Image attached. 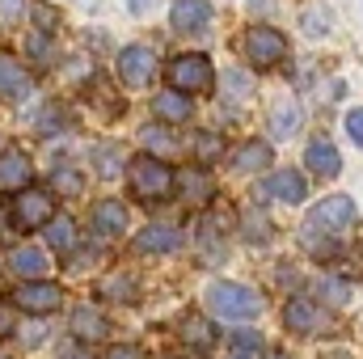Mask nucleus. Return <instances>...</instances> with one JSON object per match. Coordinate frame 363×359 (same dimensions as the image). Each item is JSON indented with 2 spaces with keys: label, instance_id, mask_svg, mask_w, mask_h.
Here are the masks:
<instances>
[{
  "label": "nucleus",
  "instance_id": "obj_1",
  "mask_svg": "<svg viewBox=\"0 0 363 359\" xmlns=\"http://www.w3.org/2000/svg\"><path fill=\"white\" fill-rule=\"evenodd\" d=\"M203 300H207V309L216 317H228V321H250V317L262 313V296L250 292V287H241V283H228V279L207 283Z\"/></svg>",
  "mask_w": 363,
  "mask_h": 359
},
{
  "label": "nucleus",
  "instance_id": "obj_2",
  "mask_svg": "<svg viewBox=\"0 0 363 359\" xmlns=\"http://www.w3.org/2000/svg\"><path fill=\"white\" fill-rule=\"evenodd\" d=\"M169 85L178 93H207L216 85V68H211V60L199 55V51L178 55V60L169 64Z\"/></svg>",
  "mask_w": 363,
  "mask_h": 359
},
{
  "label": "nucleus",
  "instance_id": "obj_3",
  "mask_svg": "<svg viewBox=\"0 0 363 359\" xmlns=\"http://www.w3.org/2000/svg\"><path fill=\"white\" fill-rule=\"evenodd\" d=\"M127 174H131V186H135L144 199H165V194L174 190V174H169V165H165L161 157H135V161L127 165Z\"/></svg>",
  "mask_w": 363,
  "mask_h": 359
},
{
  "label": "nucleus",
  "instance_id": "obj_4",
  "mask_svg": "<svg viewBox=\"0 0 363 359\" xmlns=\"http://www.w3.org/2000/svg\"><path fill=\"white\" fill-rule=\"evenodd\" d=\"M355 216H359L355 199H347V194H330V199H321V203L308 211V233H313V228H317V233H342V228L355 224Z\"/></svg>",
  "mask_w": 363,
  "mask_h": 359
},
{
  "label": "nucleus",
  "instance_id": "obj_5",
  "mask_svg": "<svg viewBox=\"0 0 363 359\" xmlns=\"http://www.w3.org/2000/svg\"><path fill=\"white\" fill-rule=\"evenodd\" d=\"M245 55L254 68H274L287 55V38L271 26H254V30H245Z\"/></svg>",
  "mask_w": 363,
  "mask_h": 359
},
{
  "label": "nucleus",
  "instance_id": "obj_6",
  "mask_svg": "<svg viewBox=\"0 0 363 359\" xmlns=\"http://www.w3.org/2000/svg\"><path fill=\"white\" fill-rule=\"evenodd\" d=\"M152 72H157V55H152V47H127L123 55H118V77H123V85L127 89H148V81H152Z\"/></svg>",
  "mask_w": 363,
  "mask_h": 359
},
{
  "label": "nucleus",
  "instance_id": "obj_7",
  "mask_svg": "<svg viewBox=\"0 0 363 359\" xmlns=\"http://www.w3.org/2000/svg\"><path fill=\"white\" fill-rule=\"evenodd\" d=\"M13 216H17V228H43L51 220V194L47 190H21L13 199Z\"/></svg>",
  "mask_w": 363,
  "mask_h": 359
},
{
  "label": "nucleus",
  "instance_id": "obj_8",
  "mask_svg": "<svg viewBox=\"0 0 363 359\" xmlns=\"http://www.w3.org/2000/svg\"><path fill=\"white\" fill-rule=\"evenodd\" d=\"M13 304L26 309V313H55L64 304V292L55 283H26L13 292Z\"/></svg>",
  "mask_w": 363,
  "mask_h": 359
},
{
  "label": "nucleus",
  "instance_id": "obj_9",
  "mask_svg": "<svg viewBox=\"0 0 363 359\" xmlns=\"http://www.w3.org/2000/svg\"><path fill=\"white\" fill-rule=\"evenodd\" d=\"M283 326L296 330V334H313V330H330V317H325L313 300L296 296V300H287V309H283Z\"/></svg>",
  "mask_w": 363,
  "mask_h": 359
},
{
  "label": "nucleus",
  "instance_id": "obj_10",
  "mask_svg": "<svg viewBox=\"0 0 363 359\" xmlns=\"http://www.w3.org/2000/svg\"><path fill=\"white\" fill-rule=\"evenodd\" d=\"M135 250L140 254H174V250H182V233L174 224H148L135 237Z\"/></svg>",
  "mask_w": 363,
  "mask_h": 359
},
{
  "label": "nucleus",
  "instance_id": "obj_11",
  "mask_svg": "<svg viewBox=\"0 0 363 359\" xmlns=\"http://www.w3.org/2000/svg\"><path fill=\"white\" fill-rule=\"evenodd\" d=\"M34 89V81H30V72L13 60V55H0V97H9V101H21V97H30Z\"/></svg>",
  "mask_w": 363,
  "mask_h": 359
},
{
  "label": "nucleus",
  "instance_id": "obj_12",
  "mask_svg": "<svg viewBox=\"0 0 363 359\" xmlns=\"http://www.w3.org/2000/svg\"><path fill=\"white\" fill-rule=\"evenodd\" d=\"M93 233L97 237H123L127 233V207L114 203V199H101L93 207Z\"/></svg>",
  "mask_w": 363,
  "mask_h": 359
},
{
  "label": "nucleus",
  "instance_id": "obj_13",
  "mask_svg": "<svg viewBox=\"0 0 363 359\" xmlns=\"http://www.w3.org/2000/svg\"><path fill=\"white\" fill-rule=\"evenodd\" d=\"M207 21H211L207 0H178L174 4V30H182V34H203Z\"/></svg>",
  "mask_w": 363,
  "mask_h": 359
},
{
  "label": "nucleus",
  "instance_id": "obj_14",
  "mask_svg": "<svg viewBox=\"0 0 363 359\" xmlns=\"http://www.w3.org/2000/svg\"><path fill=\"white\" fill-rule=\"evenodd\" d=\"M304 161H308V170L317 178H338V170H342V157H338V148L330 140H313L308 153H304Z\"/></svg>",
  "mask_w": 363,
  "mask_h": 359
},
{
  "label": "nucleus",
  "instance_id": "obj_15",
  "mask_svg": "<svg viewBox=\"0 0 363 359\" xmlns=\"http://www.w3.org/2000/svg\"><path fill=\"white\" fill-rule=\"evenodd\" d=\"M30 178H34V170H30V161L21 153H4L0 157V186L4 190H21V186H30Z\"/></svg>",
  "mask_w": 363,
  "mask_h": 359
},
{
  "label": "nucleus",
  "instance_id": "obj_16",
  "mask_svg": "<svg viewBox=\"0 0 363 359\" xmlns=\"http://www.w3.org/2000/svg\"><path fill=\"white\" fill-rule=\"evenodd\" d=\"M267 194L271 199H283V203H304V178L296 170H279L267 182Z\"/></svg>",
  "mask_w": 363,
  "mask_h": 359
},
{
  "label": "nucleus",
  "instance_id": "obj_17",
  "mask_svg": "<svg viewBox=\"0 0 363 359\" xmlns=\"http://www.w3.org/2000/svg\"><path fill=\"white\" fill-rule=\"evenodd\" d=\"M152 110L165 118V123H182V118H190V97L178 89H165L152 97Z\"/></svg>",
  "mask_w": 363,
  "mask_h": 359
},
{
  "label": "nucleus",
  "instance_id": "obj_18",
  "mask_svg": "<svg viewBox=\"0 0 363 359\" xmlns=\"http://www.w3.org/2000/svg\"><path fill=\"white\" fill-rule=\"evenodd\" d=\"M267 165H271V148L258 144V140L241 144L237 157H233V170H241V174H258V170H267Z\"/></svg>",
  "mask_w": 363,
  "mask_h": 359
},
{
  "label": "nucleus",
  "instance_id": "obj_19",
  "mask_svg": "<svg viewBox=\"0 0 363 359\" xmlns=\"http://www.w3.org/2000/svg\"><path fill=\"white\" fill-rule=\"evenodd\" d=\"M47 267H51V258H47L43 250H17V254L9 258V270L21 275V279H38V275H47Z\"/></svg>",
  "mask_w": 363,
  "mask_h": 359
},
{
  "label": "nucleus",
  "instance_id": "obj_20",
  "mask_svg": "<svg viewBox=\"0 0 363 359\" xmlns=\"http://www.w3.org/2000/svg\"><path fill=\"white\" fill-rule=\"evenodd\" d=\"M271 131L279 136V140H291V136L300 131V106H296V101L274 106L271 110Z\"/></svg>",
  "mask_w": 363,
  "mask_h": 359
},
{
  "label": "nucleus",
  "instance_id": "obj_21",
  "mask_svg": "<svg viewBox=\"0 0 363 359\" xmlns=\"http://www.w3.org/2000/svg\"><path fill=\"white\" fill-rule=\"evenodd\" d=\"M72 330H77V338H89V343L106 338V321H101L93 309H77V313H72Z\"/></svg>",
  "mask_w": 363,
  "mask_h": 359
},
{
  "label": "nucleus",
  "instance_id": "obj_22",
  "mask_svg": "<svg viewBox=\"0 0 363 359\" xmlns=\"http://www.w3.org/2000/svg\"><path fill=\"white\" fill-rule=\"evenodd\" d=\"M178 182H182V190H186V199H190V203H203V199L211 194V178H207L203 170H182Z\"/></svg>",
  "mask_w": 363,
  "mask_h": 359
},
{
  "label": "nucleus",
  "instance_id": "obj_23",
  "mask_svg": "<svg viewBox=\"0 0 363 359\" xmlns=\"http://www.w3.org/2000/svg\"><path fill=\"white\" fill-rule=\"evenodd\" d=\"M43 228H47V245H51V250H68V245H72V220H68V216H55V220L43 224Z\"/></svg>",
  "mask_w": 363,
  "mask_h": 359
},
{
  "label": "nucleus",
  "instance_id": "obj_24",
  "mask_svg": "<svg viewBox=\"0 0 363 359\" xmlns=\"http://www.w3.org/2000/svg\"><path fill=\"white\" fill-rule=\"evenodd\" d=\"M182 338L194 343V347H207V343L216 338V330H211L203 317H186V321H182Z\"/></svg>",
  "mask_w": 363,
  "mask_h": 359
},
{
  "label": "nucleus",
  "instance_id": "obj_25",
  "mask_svg": "<svg viewBox=\"0 0 363 359\" xmlns=\"http://www.w3.org/2000/svg\"><path fill=\"white\" fill-rule=\"evenodd\" d=\"M34 127H38L43 136H60L68 123H64V110H60V106H43V110H38V118H34Z\"/></svg>",
  "mask_w": 363,
  "mask_h": 359
},
{
  "label": "nucleus",
  "instance_id": "obj_26",
  "mask_svg": "<svg viewBox=\"0 0 363 359\" xmlns=\"http://www.w3.org/2000/svg\"><path fill=\"white\" fill-rule=\"evenodd\" d=\"M51 186H55V190H64V194H81V190H85V178H81L77 170H55Z\"/></svg>",
  "mask_w": 363,
  "mask_h": 359
},
{
  "label": "nucleus",
  "instance_id": "obj_27",
  "mask_svg": "<svg viewBox=\"0 0 363 359\" xmlns=\"http://www.w3.org/2000/svg\"><path fill=\"white\" fill-rule=\"evenodd\" d=\"M317 292H321L330 304H347V300H351V287H347V283H338V279H321V283H317Z\"/></svg>",
  "mask_w": 363,
  "mask_h": 359
},
{
  "label": "nucleus",
  "instance_id": "obj_28",
  "mask_svg": "<svg viewBox=\"0 0 363 359\" xmlns=\"http://www.w3.org/2000/svg\"><path fill=\"white\" fill-rule=\"evenodd\" d=\"M97 170H101L106 178L118 174V170H123V153H118V148H101V153H97Z\"/></svg>",
  "mask_w": 363,
  "mask_h": 359
},
{
  "label": "nucleus",
  "instance_id": "obj_29",
  "mask_svg": "<svg viewBox=\"0 0 363 359\" xmlns=\"http://www.w3.org/2000/svg\"><path fill=\"white\" fill-rule=\"evenodd\" d=\"M347 131H351V140L363 148V106H355V110L347 114Z\"/></svg>",
  "mask_w": 363,
  "mask_h": 359
},
{
  "label": "nucleus",
  "instance_id": "obj_30",
  "mask_svg": "<svg viewBox=\"0 0 363 359\" xmlns=\"http://www.w3.org/2000/svg\"><path fill=\"white\" fill-rule=\"evenodd\" d=\"M127 287H131V279H106V296H110V300H114V296H118V300H131Z\"/></svg>",
  "mask_w": 363,
  "mask_h": 359
},
{
  "label": "nucleus",
  "instance_id": "obj_31",
  "mask_svg": "<svg viewBox=\"0 0 363 359\" xmlns=\"http://www.w3.org/2000/svg\"><path fill=\"white\" fill-rule=\"evenodd\" d=\"M144 144H152V148H161V153H169V148H174V140H169L165 131H157V127H152V131H144Z\"/></svg>",
  "mask_w": 363,
  "mask_h": 359
},
{
  "label": "nucleus",
  "instance_id": "obj_32",
  "mask_svg": "<svg viewBox=\"0 0 363 359\" xmlns=\"http://www.w3.org/2000/svg\"><path fill=\"white\" fill-rule=\"evenodd\" d=\"M194 148H199V157H211V153H220V140L216 136H199Z\"/></svg>",
  "mask_w": 363,
  "mask_h": 359
},
{
  "label": "nucleus",
  "instance_id": "obj_33",
  "mask_svg": "<svg viewBox=\"0 0 363 359\" xmlns=\"http://www.w3.org/2000/svg\"><path fill=\"white\" fill-rule=\"evenodd\" d=\"M101 359H140V347H114V351H106Z\"/></svg>",
  "mask_w": 363,
  "mask_h": 359
},
{
  "label": "nucleus",
  "instance_id": "obj_34",
  "mask_svg": "<svg viewBox=\"0 0 363 359\" xmlns=\"http://www.w3.org/2000/svg\"><path fill=\"white\" fill-rule=\"evenodd\" d=\"M304 30H308V34H325V21H321V13H308V17H304Z\"/></svg>",
  "mask_w": 363,
  "mask_h": 359
},
{
  "label": "nucleus",
  "instance_id": "obj_35",
  "mask_svg": "<svg viewBox=\"0 0 363 359\" xmlns=\"http://www.w3.org/2000/svg\"><path fill=\"white\" fill-rule=\"evenodd\" d=\"M245 347H250V351L258 347V334H254V330H241V334H237V351H245Z\"/></svg>",
  "mask_w": 363,
  "mask_h": 359
},
{
  "label": "nucleus",
  "instance_id": "obj_36",
  "mask_svg": "<svg viewBox=\"0 0 363 359\" xmlns=\"http://www.w3.org/2000/svg\"><path fill=\"white\" fill-rule=\"evenodd\" d=\"M26 9V0H0V17H17Z\"/></svg>",
  "mask_w": 363,
  "mask_h": 359
},
{
  "label": "nucleus",
  "instance_id": "obj_37",
  "mask_svg": "<svg viewBox=\"0 0 363 359\" xmlns=\"http://www.w3.org/2000/svg\"><path fill=\"white\" fill-rule=\"evenodd\" d=\"M9 330H13V313H9V309H4V304H0V338H4V334H9Z\"/></svg>",
  "mask_w": 363,
  "mask_h": 359
},
{
  "label": "nucleus",
  "instance_id": "obj_38",
  "mask_svg": "<svg viewBox=\"0 0 363 359\" xmlns=\"http://www.w3.org/2000/svg\"><path fill=\"white\" fill-rule=\"evenodd\" d=\"M148 4H152V0H127V9H131V13H148Z\"/></svg>",
  "mask_w": 363,
  "mask_h": 359
},
{
  "label": "nucleus",
  "instance_id": "obj_39",
  "mask_svg": "<svg viewBox=\"0 0 363 359\" xmlns=\"http://www.w3.org/2000/svg\"><path fill=\"white\" fill-rule=\"evenodd\" d=\"M9 237V216H4V207H0V241Z\"/></svg>",
  "mask_w": 363,
  "mask_h": 359
},
{
  "label": "nucleus",
  "instance_id": "obj_40",
  "mask_svg": "<svg viewBox=\"0 0 363 359\" xmlns=\"http://www.w3.org/2000/svg\"><path fill=\"white\" fill-rule=\"evenodd\" d=\"M271 359H291V355H287V351H274V355Z\"/></svg>",
  "mask_w": 363,
  "mask_h": 359
},
{
  "label": "nucleus",
  "instance_id": "obj_41",
  "mask_svg": "<svg viewBox=\"0 0 363 359\" xmlns=\"http://www.w3.org/2000/svg\"><path fill=\"white\" fill-rule=\"evenodd\" d=\"M330 359H355V355H342V351H338V355H330Z\"/></svg>",
  "mask_w": 363,
  "mask_h": 359
},
{
  "label": "nucleus",
  "instance_id": "obj_42",
  "mask_svg": "<svg viewBox=\"0 0 363 359\" xmlns=\"http://www.w3.org/2000/svg\"><path fill=\"white\" fill-rule=\"evenodd\" d=\"M233 359H245V355H233Z\"/></svg>",
  "mask_w": 363,
  "mask_h": 359
},
{
  "label": "nucleus",
  "instance_id": "obj_43",
  "mask_svg": "<svg viewBox=\"0 0 363 359\" xmlns=\"http://www.w3.org/2000/svg\"><path fill=\"white\" fill-rule=\"evenodd\" d=\"M0 359H9V355H0Z\"/></svg>",
  "mask_w": 363,
  "mask_h": 359
}]
</instances>
